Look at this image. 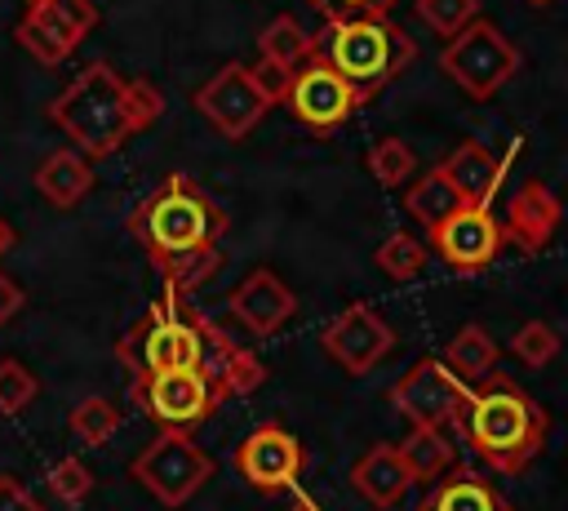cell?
<instances>
[{
    "mask_svg": "<svg viewBox=\"0 0 568 511\" xmlns=\"http://www.w3.org/2000/svg\"><path fill=\"white\" fill-rule=\"evenodd\" d=\"M559 218H564V204L559 196L541 182V178H528L510 204H506V218H501V231H506V244L524 249V253H541L550 244V236L559 231Z\"/></svg>",
    "mask_w": 568,
    "mask_h": 511,
    "instance_id": "ac0fdd59",
    "label": "cell"
},
{
    "mask_svg": "<svg viewBox=\"0 0 568 511\" xmlns=\"http://www.w3.org/2000/svg\"><path fill=\"white\" fill-rule=\"evenodd\" d=\"M320 18H355V13H390L399 0H302Z\"/></svg>",
    "mask_w": 568,
    "mask_h": 511,
    "instance_id": "d590c367",
    "label": "cell"
},
{
    "mask_svg": "<svg viewBox=\"0 0 568 511\" xmlns=\"http://www.w3.org/2000/svg\"><path fill=\"white\" fill-rule=\"evenodd\" d=\"M129 475L160 502V507H182L200 493V484L213 475V458L195 444L191 431H160L133 462Z\"/></svg>",
    "mask_w": 568,
    "mask_h": 511,
    "instance_id": "52a82bcc",
    "label": "cell"
},
{
    "mask_svg": "<svg viewBox=\"0 0 568 511\" xmlns=\"http://www.w3.org/2000/svg\"><path fill=\"white\" fill-rule=\"evenodd\" d=\"M519 49L501 36V27L497 22H488V18H470L457 36H448L444 40V49H439V71L462 89V93H470L475 102H484V98H493L506 80H515V71H519Z\"/></svg>",
    "mask_w": 568,
    "mask_h": 511,
    "instance_id": "8992f818",
    "label": "cell"
},
{
    "mask_svg": "<svg viewBox=\"0 0 568 511\" xmlns=\"http://www.w3.org/2000/svg\"><path fill=\"white\" fill-rule=\"evenodd\" d=\"M497 342H493V333L488 329H479V324H462L453 338H448V347H444V364L462 378V382H479V378H488L493 369H497Z\"/></svg>",
    "mask_w": 568,
    "mask_h": 511,
    "instance_id": "cb8c5ba5",
    "label": "cell"
},
{
    "mask_svg": "<svg viewBox=\"0 0 568 511\" xmlns=\"http://www.w3.org/2000/svg\"><path fill=\"white\" fill-rule=\"evenodd\" d=\"M195 111L226 138V142H244L257 124H262V116L271 111V102H266V93L257 89V80H253V71L244 67V62H226L222 71H213L200 89H195Z\"/></svg>",
    "mask_w": 568,
    "mask_h": 511,
    "instance_id": "8fae6325",
    "label": "cell"
},
{
    "mask_svg": "<svg viewBox=\"0 0 568 511\" xmlns=\"http://www.w3.org/2000/svg\"><path fill=\"white\" fill-rule=\"evenodd\" d=\"M129 400L151 422H160V431H195L213 418V409H222V400L213 395V387L200 369L138 373L133 387H129Z\"/></svg>",
    "mask_w": 568,
    "mask_h": 511,
    "instance_id": "ba28073f",
    "label": "cell"
},
{
    "mask_svg": "<svg viewBox=\"0 0 568 511\" xmlns=\"http://www.w3.org/2000/svg\"><path fill=\"white\" fill-rule=\"evenodd\" d=\"M364 102H368V98H364L346 76H337L328 62H320V58H306V62L293 71L288 93H284L288 116L302 120V124L315 129V133H333V129L346 124Z\"/></svg>",
    "mask_w": 568,
    "mask_h": 511,
    "instance_id": "30bf717a",
    "label": "cell"
},
{
    "mask_svg": "<svg viewBox=\"0 0 568 511\" xmlns=\"http://www.w3.org/2000/svg\"><path fill=\"white\" fill-rule=\"evenodd\" d=\"M13 244H18V231H13V227H9L4 218H0V253H9Z\"/></svg>",
    "mask_w": 568,
    "mask_h": 511,
    "instance_id": "f35d334b",
    "label": "cell"
},
{
    "mask_svg": "<svg viewBox=\"0 0 568 511\" xmlns=\"http://www.w3.org/2000/svg\"><path fill=\"white\" fill-rule=\"evenodd\" d=\"M311 58L328 62L364 98H373L377 89H386L395 76L408 71L417 44L399 22H390V13H355V18H324Z\"/></svg>",
    "mask_w": 568,
    "mask_h": 511,
    "instance_id": "277c9868",
    "label": "cell"
},
{
    "mask_svg": "<svg viewBox=\"0 0 568 511\" xmlns=\"http://www.w3.org/2000/svg\"><path fill=\"white\" fill-rule=\"evenodd\" d=\"M115 355L129 369V378L160 373V369H200V360H204L200 307H191L186 293L164 289L151 302V311L120 333Z\"/></svg>",
    "mask_w": 568,
    "mask_h": 511,
    "instance_id": "5b68a950",
    "label": "cell"
},
{
    "mask_svg": "<svg viewBox=\"0 0 568 511\" xmlns=\"http://www.w3.org/2000/svg\"><path fill=\"white\" fill-rule=\"evenodd\" d=\"M31 182L53 209H75L93 191V160L80 147H58L44 156V164L31 173Z\"/></svg>",
    "mask_w": 568,
    "mask_h": 511,
    "instance_id": "44dd1931",
    "label": "cell"
},
{
    "mask_svg": "<svg viewBox=\"0 0 568 511\" xmlns=\"http://www.w3.org/2000/svg\"><path fill=\"white\" fill-rule=\"evenodd\" d=\"M0 511H44V502L18 480V475H0Z\"/></svg>",
    "mask_w": 568,
    "mask_h": 511,
    "instance_id": "8d00e7d4",
    "label": "cell"
},
{
    "mask_svg": "<svg viewBox=\"0 0 568 511\" xmlns=\"http://www.w3.org/2000/svg\"><path fill=\"white\" fill-rule=\"evenodd\" d=\"M457 204H466V200L457 196V187L448 182V173H444L439 164H435L430 173H422V178L404 191V209H408V218H413V222H422L426 231H430L435 222H444Z\"/></svg>",
    "mask_w": 568,
    "mask_h": 511,
    "instance_id": "d4e9b609",
    "label": "cell"
},
{
    "mask_svg": "<svg viewBox=\"0 0 568 511\" xmlns=\"http://www.w3.org/2000/svg\"><path fill=\"white\" fill-rule=\"evenodd\" d=\"M528 4H537V9H546V4H555V0H528Z\"/></svg>",
    "mask_w": 568,
    "mask_h": 511,
    "instance_id": "60d3db41",
    "label": "cell"
},
{
    "mask_svg": "<svg viewBox=\"0 0 568 511\" xmlns=\"http://www.w3.org/2000/svg\"><path fill=\"white\" fill-rule=\"evenodd\" d=\"M160 275H164V289H173V293H195V289H204L217 271H222V249L217 244H209V249H195V253H182V258H173V262H164V267H155Z\"/></svg>",
    "mask_w": 568,
    "mask_h": 511,
    "instance_id": "4316f807",
    "label": "cell"
},
{
    "mask_svg": "<svg viewBox=\"0 0 568 511\" xmlns=\"http://www.w3.org/2000/svg\"><path fill=\"white\" fill-rule=\"evenodd\" d=\"M417 511H510L506 493L475 471H444Z\"/></svg>",
    "mask_w": 568,
    "mask_h": 511,
    "instance_id": "7402d4cb",
    "label": "cell"
},
{
    "mask_svg": "<svg viewBox=\"0 0 568 511\" xmlns=\"http://www.w3.org/2000/svg\"><path fill=\"white\" fill-rule=\"evenodd\" d=\"M124 227L142 244L151 267H164V262H173L182 253L217 244L226 236L231 218L191 173H169L151 196H142L133 204Z\"/></svg>",
    "mask_w": 568,
    "mask_h": 511,
    "instance_id": "3957f363",
    "label": "cell"
},
{
    "mask_svg": "<svg viewBox=\"0 0 568 511\" xmlns=\"http://www.w3.org/2000/svg\"><path fill=\"white\" fill-rule=\"evenodd\" d=\"M515 151H519V142L497 160L484 142H462V147H453V151L439 160V169L448 173V182L457 187V196H462L466 204H493V196H497V187H501L506 164L515 160Z\"/></svg>",
    "mask_w": 568,
    "mask_h": 511,
    "instance_id": "d6986e66",
    "label": "cell"
},
{
    "mask_svg": "<svg viewBox=\"0 0 568 511\" xmlns=\"http://www.w3.org/2000/svg\"><path fill=\"white\" fill-rule=\"evenodd\" d=\"M306 467V449L293 431H284L280 422L253 427L240 449H235V471L257 489V493H280L288 489Z\"/></svg>",
    "mask_w": 568,
    "mask_h": 511,
    "instance_id": "9a60e30c",
    "label": "cell"
},
{
    "mask_svg": "<svg viewBox=\"0 0 568 511\" xmlns=\"http://www.w3.org/2000/svg\"><path fill=\"white\" fill-rule=\"evenodd\" d=\"M36 395H40V382H36L13 355L0 360V413H4V418H18Z\"/></svg>",
    "mask_w": 568,
    "mask_h": 511,
    "instance_id": "d6a6232c",
    "label": "cell"
},
{
    "mask_svg": "<svg viewBox=\"0 0 568 511\" xmlns=\"http://www.w3.org/2000/svg\"><path fill=\"white\" fill-rule=\"evenodd\" d=\"M71 431H75L80 444L98 449V444H106V440L120 431V409H115L106 395H84V400L71 409Z\"/></svg>",
    "mask_w": 568,
    "mask_h": 511,
    "instance_id": "f546056e",
    "label": "cell"
},
{
    "mask_svg": "<svg viewBox=\"0 0 568 511\" xmlns=\"http://www.w3.org/2000/svg\"><path fill=\"white\" fill-rule=\"evenodd\" d=\"M510 351H515L528 369H546V364L559 355V333H555L546 320H524V324L510 333Z\"/></svg>",
    "mask_w": 568,
    "mask_h": 511,
    "instance_id": "4dcf8cb0",
    "label": "cell"
},
{
    "mask_svg": "<svg viewBox=\"0 0 568 511\" xmlns=\"http://www.w3.org/2000/svg\"><path fill=\"white\" fill-rule=\"evenodd\" d=\"M164 116V93L155 80H124L111 62H89L53 102L49 120L80 147L89 160L115 156L133 133L151 129Z\"/></svg>",
    "mask_w": 568,
    "mask_h": 511,
    "instance_id": "6da1fadb",
    "label": "cell"
},
{
    "mask_svg": "<svg viewBox=\"0 0 568 511\" xmlns=\"http://www.w3.org/2000/svg\"><path fill=\"white\" fill-rule=\"evenodd\" d=\"M426 244L453 271H484L501 253L506 231H501V222L493 218L488 204H457L444 222H435L426 231Z\"/></svg>",
    "mask_w": 568,
    "mask_h": 511,
    "instance_id": "4fadbf2b",
    "label": "cell"
},
{
    "mask_svg": "<svg viewBox=\"0 0 568 511\" xmlns=\"http://www.w3.org/2000/svg\"><path fill=\"white\" fill-rule=\"evenodd\" d=\"M98 9L93 0H27V13L13 27V40L40 62V67H62L80 40L93 31Z\"/></svg>",
    "mask_w": 568,
    "mask_h": 511,
    "instance_id": "9c48e42d",
    "label": "cell"
},
{
    "mask_svg": "<svg viewBox=\"0 0 568 511\" xmlns=\"http://www.w3.org/2000/svg\"><path fill=\"white\" fill-rule=\"evenodd\" d=\"M253 80H257V89L266 93V102L271 107H284V93H288V80H293V67H280V62H271V58H257L253 67Z\"/></svg>",
    "mask_w": 568,
    "mask_h": 511,
    "instance_id": "e575fe53",
    "label": "cell"
},
{
    "mask_svg": "<svg viewBox=\"0 0 568 511\" xmlns=\"http://www.w3.org/2000/svg\"><path fill=\"white\" fill-rule=\"evenodd\" d=\"M320 347H324L346 373L359 378V373L377 369V364L395 351V329L382 320V311H377L373 302H351V307H342V311L324 324Z\"/></svg>",
    "mask_w": 568,
    "mask_h": 511,
    "instance_id": "5bb4252c",
    "label": "cell"
},
{
    "mask_svg": "<svg viewBox=\"0 0 568 511\" xmlns=\"http://www.w3.org/2000/svg\"><path fill=\"white\" fill-rule=\"evenodd\" d=\"M466 387L439 355H422L408 373L395 378L390 387V409L399 418H408L413 427H444V422H457L462 413V400H466Z\"/></svg>",
    "mask_w": 568,
    "mask_h": 511,
    "instance_id": "7c38bea8",
    "label": "cell"
},
{
    "mask_svg": "<svg viewBox=\"0 0 568 511\" xmlns=\"http://www.w3.org/2000/svg\"><path fill=\"white\" fill-rule=\"evenodd\" d=\"M288 511H320V507H315V502H311V498H297V502H293V507H288Z\"/></svg>",
    "mask_w": 568,
    "mask_h": 511,
    "instance_id": "ab89813d",
    "label": "cell"
},
{
    "mask_svg": "<svg viewBox=\"0 0 568 511\" xmlns=\"http://www.w3.org/2000/svg\"><path fill=\"white\" fill-rule=\"evenodd\" d=\"M311 49H315V36L302 31V22L288 18V13H275L266 22V31L257 36V53L271 58V62H280V67H293V71L311 58Z\"/></svg>",
    "mask_w": 568,
    "mask_h": 511,
    "instance_id": "484cf974",
    "label": "cell"
},
{
    "mask_svg": "<svg viewBox=\"0 0 568 511\" xmlns=\"http://www.w3.org/2000/svg\"><path fill=\"white\" fill-rule=\"evenodd\" d=\"M399 453H404L408 475L422 480V484H435V480H439L444 471H453V462H457V453H453L444 427H413V431L399 440Z\"/></svg>",
    "mask_w": 568,
    "mask_h": 511,
    "instance_id": "603a6c76",
    "label": "cell"
},
{
    "mask_svg": "<svg viewBox=\"0 0 568 511\" xmlns=\"http://www.w3.org/2000/svg\"><path fill=\"white\" fill-rule=\"evenodd\" d=\"M44 480H49V493H58L62 502H84L93 493V471L80 458H58Z\"/></svg>",
    "mask_w": 568,
    "mask_h": 511,
    "instance_id": "836d02e7",
    "label": "cell"
},
{
    "mask_svg": "<svg viewBox=\"0 0 568 511\" xmlns=\"http://www.w3.org/2000/svg\"><path fill=\"white\" fill-rule=\"evenodd\" d=\"M413 9H417V18H422L439 40L457 36L470 18H479V0H417Z\"/></svg>",
    "mask_w": 568,
    "mask_h": 511,
    "instance_id": "1f68e13d",
    "label": "cell"
},
{
    "mask_svg": "<svg viewBox=\"0 0 568 511\" xmlns=\"http://www.w3.org/2000/svg\"><path fill=\"white\" fill-rule=\"evenodd\" d=\"M22 302H27V293H22V284L13 280V275H4L0 271V329L22 311Z\"/></svg>",
    "mask_w": 568,
    "mask_h": 511,
    "instance_id": "74e56055",
    "label": "cell"
},
{
    "mask_svg": "<svg viewBox=\"0 0 568 511\" xmlns=\"http://www.w3.org/2000/svg\"><path fill=\"white\" fill-rule=\"evenodd\" d=\"M457 427L484 467H493L497 475H519L541 453L550 418L515 378L493 369L488 378L466 387Z\"/></svg>",
    "mask_w": 568,
    "mask_h": 511,
    "instance_id": "7a4b0ae2",
    "label": "cell"
},
{
    "mask_svg": "<svg viewBox=\"0 0 568 511\" xmlns=\"http://www.w3.org/2000/svg\"><path fill=\"white\" fill-rule=\"evenodd\" d=\"M426 258H430V244L417 240V236H408V231H390V236L377 244V253H373L377 271H386L390 280H413V275L426 267Z\"/></svg>",
    "mask_w": 568,
    "mask_h": 511,
    "instance_id": "83f0119b",
    "label": "cell"
},
{
    "mask_svg": "<svg viewBox=\"0 0 568 511\" xmlns=\"http://www.w3.org/2000/svg\"><path fill=\"white\" fill-rule=\"evenodd\" d=\"M364 164H368V173L377 178V187H404L408 182V173H417V156H413V147L404 142V138H377L373 147H368V156H364Z\"/></svg>",
    "mask_w": 568,
    "mask_h": 511,
    "instance_id": "f1b7e54d",
    "label": "cell"
},
{
    "mask_svg": "<svg viewBox=\"0 0 568 511\" xmlns=\"http://www.w3.org/2000/svg\"><path fill=\"white\" fill-rule=\"evenodd\" d=\"M200 333H204V360H200V373L209 378L213 395L226 404V400H240V395H253L262 382H266V364L244 347L235 342L222 324H213L204 311H200Z\"/></svg>",
    "mask_w": 568,
    "mask_h": 511,
    "instance_id": "2e32d148",
    "label": "cell"
},
{
    "mask_svg": "<svg viewBox=\"0 0 568 511\" xmlns=\"http://www.w3.org/2000/svg\"><path fill=\"white\" fill-rule=\"evenodd\" d=\"M351 484H355V493H359L368 507H377V511L399 507L404 493L413 489V475H408V467H404L399 444H373V449L351 467Z\"/></svg>",
    "mask_w": 568,
    "mask_h": 511,
    "instance_id": "ffe728a7",
    "label": "cell"
},
{
    "mask_svg": "<svg viewBox=\"0 0 568 511\" xmlns=\"http://www.w3.org/2000/svg\"><path fill=\"white\" fill-rule=\"evenodd\" d=\"M226 311H231L253 338H275V333L297 315V293H293L271 267H253V271L226 293Z\"/></svg>",
    "mask_w": 568,
    "mask_h": 511,
    "instance_id": "e0dca14e",
    "label": "cell"
}]
</instances>
